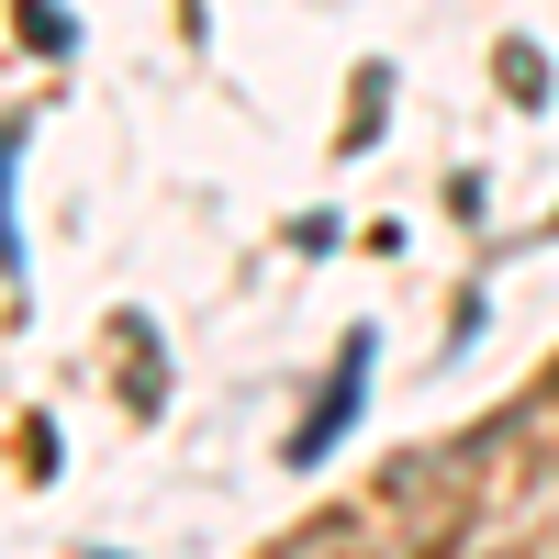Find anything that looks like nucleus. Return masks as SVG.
<instances>
[{"instance_id":"f257e3e1","label":"nucleus","mask_w":559,"mask_h":559,"mask_svg":"<svg viewBox=\"0 0 559 559\" xmlns=\"http://www.w3.org/2000/svg\"><path fill=\"white\" fill-rule=\"evenodd\" d=\"M369 358H381V336H347V347H336V381H324V403H313V426L292 437V459H302V471H313V459H324V448H336V437L358 426V392H369Z\"/></svg>"}]
</instances>
